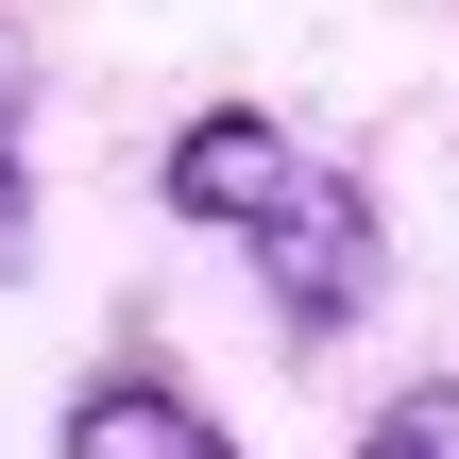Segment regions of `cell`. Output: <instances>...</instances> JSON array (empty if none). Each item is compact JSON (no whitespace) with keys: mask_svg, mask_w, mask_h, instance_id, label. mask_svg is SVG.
<instances>
[{"mask_svg":"<svg viewBox=\"0 0 459 459\" xmlns=\"http://www.w3.org/2000/svg\"><path fill=\"white\" fill-rule=\"evenodd\" d=\"M51 459H238V426H221V409H187L153 358H102V375L51 409Z\"/></svg>","mask_w":459,"mask_h":459,"instance_id":"7a4b0ae2","label":"cell"},{"mask_svg":"<svg viewBox=\"0 0 459 459\" xmlns=\"http://www.w3.org/2000/svg\"><path fill=\"white\" fill-rule=\"evenodd\" d=\"M34 273V136H17V85H0V290Z\"/></svg>","mask_w":459,"mask_h":459,"instance_id":"277c9868","label":"cell"},{"mask_svg":"<svg viewBox=\"0 0 459 459\" xmlns=\"http://www.w3.org/2000/svg\"><path fill=\"white\" fill-rule=\"evenodd\" d=\"M341 459H459V375H426V392H392V409H375V426H358Z\"/></svg>","mask_w":459,"mask_h":459,"instance_id":"3957f363","label":"cell"},{"mask_svg":"<svg viewBox=\"0 0 459 459\" xmlns=\"http://www.w3.org/2000/svg\"><path fill=\"white\" fill-rule=\"evenodd\" d=\"M153 204L204 221V238H238L290 341H341V324L392 290V221H375V187H358L324 136H290L273 102H187L170 153H153Z\"/></svg>","mask_w":459,"mask_h":459,"instance_id":"6da1fadb","label":"cell"}]
</instances>
